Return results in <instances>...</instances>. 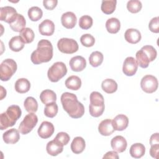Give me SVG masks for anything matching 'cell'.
<instances>
[{"label":"cell","mask_w":159,"mask_h":159,"mask_svg":"<svg viewBox=\"0 0 159 159\" xmlns=\"http://www.w3.org/2000/svg\"><path fill=\"white\" fill-rule=\"evenodd\" d=\"M61 102L63 109L73 119L81 117L84 114V107L78 101L75 94L65 92L61 96Z\"/></svg>","instance_id":"6da1fadb"},{"label":"cell","mask_w":159,"mask_h":159,"mask_svg":"<svg viewBox=\"0 0 159 159\" xmlns=\"http://www.w3.org/2000/svg\"><path fill=\"white\" fill-rule=\"evenodd\" d=\"M53 57V46L52 43L46 39L40 40L37 44V48L30 56L32 62L35 65L46 63Z\"/></svg>","instance_id":"7a4b0ae2"},{"label":"cell","mask_w":159,"mask_h":159,"mask_svg":"<svg viewBox=\"0 0 159 159\" xmlns=\"http://www.w3.org/2000/svg\"><path fill=\"white\" fill-rule=\"evenodd\" d=\"M22 111L19 106L12 105L8 107L7 110L0 116L1 130H3L13 126L20 117Z\"/></svg>","instance_id":"3957f363"},{"label":"cell","mask_w":159,"mask_h":159,"mask_svg":"<svg viewBox=\"0 0 159 159\" xmlns=\"http://www.w3.org/2000/svg\"><path fill=\"white\" fill-rule=\"evenodd\" d=\"M90 104L89 106V114L91 116L98 117L104 111V101L102 95L97 91H93L89 96Z\"/></svg>","instance_id":"277c9868"},{"label":"cell","mask_w":159,"mask_h":159,"mask_svg":"<svg viewBox=\"0 0 159 159\" xmlns=\"http://www.w3.org/2000/svg\"><path fill=\"white\" fill-rule=\"evenodd\" d=\"M67 73V68L66 65L61 61H57L54 63L50 66L47 71V76L48 79L52 82H57Z\"/></svg>","instance_id":"5b68a950"},{"label":"cell","mask_w":159,"mask_h":159,"mask_svg":"<svg viewBox=\"0 0 159 159\" xmlns=\"http://www.w3.org/2000/svg\"><path fill=\"white\" fill-rule=\"evenodd\" d=\"M17 68L16 62L11 58H7L2 61L0 67V78L2 81L10 80Z\"/></svg>","instance_id":"8992f818"},{"label":"cell","mask_w":159,"mask_h":159,"mask_svg":"<svg viewBox=\"0 0 159 159\" xmlns=\"http://www.w3.org/2000/svg\"><path fill=\"white\" fill-rule=\"evenodd\" d=\"M38 122L37 116L33 112L27 114L18 127V130L22 134L25 135L29 133L35 127Z\"/></svg>","instance_id":"52a82bcc"},{"label":"cell","mask_w":159,"mask_h":159,"mask_svg":"<svg viewBox=\"0 0 159 159\" xmlns=\"http://www.w3.org/2000/svg\"><path fill=\"white\" fill-rule=\"evenodd\" d=\"M57 47L58 50L66 54H72L75 53L78 50V44L77 42L69 38H61L57 42Z\"/></svg>","instance_id":"ba28073f"},{"label":"cell","mask_w":159,"mask_h":159,"mask_svg":"<svg viewBox=\"0 0 159 159\" xmlns=\"http://www.w3.org/2000/svg\"><path fill=\"white\" fill-rule=\"evenodd\" d=\"M158 80L154 76L147 75L144 76L140 81L142 89L147 93H152L158 88Z\"/></svg>","instance_id":"9c48e42d"},{"label":"cell","mask_w":159,"mask_h":159,"mask_svg":"<svg viewBox=\"0 0 159 159\" xmlns=\"http://www.w3.org/2000/svg\"><path fill=\"white\" fill-rule=\"evenodd\" d=\"M18 14L16 9L13 7L5 6L0 8V20L9 24L16 20Z\"/></svg>","instance_id":"30bf717a"},{"label":"cell","mask_w":159,"mask_h":159,"mask_svg":"<svg viewBox=\"0 0 159 159\" xmlns=\"http://www.w3.org/2000/svg\"><path fill=\"white\" fill-rule=\"evenodd\" d=\"M138 69V65L135 59L132 57H127L123 63L122 71L126 76L134 75Z\"/></svg>","instance_id":"8fae6325"},{"label":"cell","mask_w":159,"mask_h":159,"mask_svg":"<svg viewBox=\"0 0 159 159\" xmlns=\"http://www.w3.org/2000/svg\"><path fill=\"white\" fill-rule=\"evenodd\" d=\"M55 131L54 126L52 123L48 121H43L38 129L37 132L42 139H48L52 135Z\"/></svg>","instance_id":"7c38bea8"},{"label":"cell","mask_w":159,"mask_h":159,"mask_svg":"<svg viewBox=\"0 0 159 159\" xmlns=\"http://www.w3.org/2000/svg\"><path fill=\"white\" fill-rule=\"evenodd\" d=\"M69 65L72 71L79 72L83 71L86 68V61L82 56L78 55L71 58Z\"/></svg>","instance_id":"4fadbf2b"},{"label":"cell","mask_w":159,"mask_h":159,"mask_svg":"<svg viewBox=\"0 0 159 159\" xmlns=\"http://www.w3.org/2000/svg\"><path fill=\"white\" fill-rule=\"evenodd\" d=\"M111 145L112 148L114 151L118 153H122L125 150L127 143L124 137L121 135H117L112 139Z\"/></svg>","instance_id":"5bb4252c"},{"label":"cell","mask_w":159,"mask_h":159,"mask_svg":"<svg viewBox=\"0 0 159 159\" xmlns=\"http://www.w3.org/2000/svg\"><path fill=\"white\" fill-rule=\"evenodd\" d=\"M112 124L115 130L122 131L127 127L129 119L124 114H119L113 119Z\"/></svg>","instance_id":"9a60e30c"},{"label":"cell","mask_w":159,"mask_h":159,"mask_svg":"<svg viewBox=\"0 0 159 159\" xmlns=\"http://www.w3.org/2000/svg\"><path fill=\"white\" fill-rule=\"evenodd\" d=\"M61 22L63 27L66 29H73L76 24L77 18L76 15L72 12L63 13L61 17Z\"/></svg>","instance_id":"2e32d148"},{"label":"cell","mask_w":159,"mask_h":159,"mask_svg":"<svg viewBox=\"0 0 159 159\" xmlns=\"http://www.w3.org/2000/svg\"><path fill=\"white\" fill-rule=\"evenodd\" d=\"M39 30L40 34L42 35L50 36L54 33L55 24L52 20L45 19L39 24Z\"/></svg>","instance_id":"e0dca14e"},{"label":"cell","mask_w":159,"mask_h":159,"mask_svg":"<svg viewBox=\"0 0 159 159\" xmlns=\"http://www.w3.org/2000/svg\"><path fill=\"white\" fill-rule=\"evenodd\" d=\"M2 139L7 144H14L20 139L19 132L16 129H11L3 134Z\"/></svg>","instance_id":"ac0fdd59"},{"label":"cell","mask_w":159,"mask_h":159,"mask_svg":"<svg viewBox=\"0 0 159 159\" xmlns=\"http://www.w3.org/2000/svg\"><path fill=\"white\" fill-rule=\"evenodd\" d=\"M114 129L112 126V120L106 119L102 120L98 126V131L99 134L104 136L111 135L114 132Z\"/></svg>","instance_id":"d6986e66"},{"label":"cell","mask_w":159,"mask_h":159,"mask_svg":"<svg viewBox=\"0 0 159 159\" xmlns=\"http://www.w3.org/2000/svg\"><path fill=\"white\" fill-rule=\"evenodd\" d=\"M125 40L132 44H135L140 42L142 36L139 30L135 29H129L124 34Z\"/></svg>","instance_id":"ffe728a7"},{"label":"cell","mask_w":159,"mask_h":159,"mask_svg":"<svg viewBox=\"0 0 159 159\" xmlns=\"http://www.w3.org/2000/svg\"><path fill=\"white\" fill-rule=\"evenodd\" d=\"M46 150L50 155L57 156L63 152V145L53 139L47 143Z\"/></svg>","instance_id":"44dd1931"},{"label":"cell","mask_w":159,"mask_h":159,"mask_svg":"<svg viewBox=\"0 0 159 159\" xmlns=\"http://www.w3.org/2000/svg\"><path fill=\"white\" fill-rule=\"evenodd\" d=\"M86 147L85 141L81 137H76L71 143V149L75 154L82 153Z\"/></svg>","instance_id":"7402d4cb"},{"label":"cell","mask_w":159,"mask_h":159,"mask_svg":"<svg viewBox=\"0 0 159 159\" xmlns=\"http://www.w3.org/2000/svg\"><path fill=\"white\" fill-rule=\"evenodd\" d=\"M30 88V83L26 78H19L18 79L14 85L15 90L19 93H25L28 92Z\"/></svg>","instance_id":"603a6c76"},{"label":"cell","mask_w":159,"mask_h":159,"mask_svg":"<svg viewBox=\"0 0 159 159\" xmlns=\"http://www.w3.org/2000/svg\"><path fill=\"white\" fill-rule=\"evenodd\" d=\"M129 152L132 157L140 158L144 155L145 153V147L142 143H136L131 145Z\"/></svg>","instance_id":"cb8c5ba5"},{"label":"cell","mask_w":159,"mask_h":159,"mask_svg":"<svg viewBox=\"0 0 159 159\" xmlns=\"http://www.w3.org/2000/svg\"><path fill=\"white\" fill-rule=\"evenodd\" d=\"M40 99L44 104L55 102L57 100V95L55 93L50 89H45L42 91L40 94Z\"/></svg>","instance_id":"d4e9b609"},{"label":"cell","mask_w":159,"mask_h":159,"mask_svg":"<svg viewBox=\"0 0 159 159\" xmlns=\"http://www.w3.org/2000/svg\"><path fill=\"white\" fill-rule=\"evenodd\" d=\"M106 28L109 33L116 34L120 30V22L117 18H110L107 19L106 22Z\"/></svg>","instance_id":"484cf974"},{"label":"cell","mask_w":159,"mask_h":159,"mask_svg":"<svg viewBox=\"0 0 159 159\" xmlns=\"http://www.w3.org/2000/svg\"><path fill=\"white\" fill-rule=\"evenodd\" d=\"M65 84L67 88L76 91L81 88V80L78 76L72 75L66 80Z\"/></svg>","instance_id":"4316f807"},{"label":"cell","mask_w":159,"mask_h":159,"mask_svg":"<svg viewBox=\"0 0 159 159\" xmlns=\"http://www.w3.org/2000/svg\"><path fill=\"white\" fill-rule=\"evenodd\" d=\"M24 45L25 43L19 35L12 37L9 42V47L13 52H17L20 51L24 47Z\"/></svg>","instance_id":"83f0119b"},{"label":"cell","mask_w":159,"mask_h":159,"mask_svg":"<svg viewBox=\"0 0 159 159\" xmlns=\"http://www.w3.org/2000/svg\"><path fill=\"white\" fill-rule=\"evenodd\" d=\"M26 21L24 17L22 14H18L16 20L9 24L11 29L17 32H20L22 29L25 28Z\"/></svg>","instance_id":"f1b7e54d"},{"label":"cell","mask_w":159,"mask_h":159,"mask_svg":"<svg viewBox=\"0 0 159 159\" xmlns=\"http://www.w3.org/2000/svg\"><path fill=\"white\" fill-rule=\"evenodd\" d=\"M102 90L108 94H112L116 92L117 89V84L112 79H106L101 84Z\"/></svg>","instance_id":"f546056e"},{"label":"cell","mask_w":159,"mask_h":159,"mask_svg":"<svg viewBox=\"0 0 159 159\" xmlns=\"http://www.w3.org/2000/svg\"><path fill=\"white\" fill-rule=\"evenodd\" d=\"M135 57L137 65H139L141 68H146L148 66L149 63L150 62L148 57L142 49L137 52Z\"/></svg>","instance_id":"4dcf8cb0"},{"label":"cell","mask_w":159,"mask_h":159,"mask_svg":"<svg viewBox=\"0 0 159 159\" xmlns=\"http://www.w3.org/2000/svg\"><path fill=\"white\" fill-rule=\"evenodd\" d=\"M104 57L101 52L95 51L91 53L89 57V64L93 67H98L101 65L103 61Z\"/></svg>","instance_id":"1f68e13d"},{"label":"cell","mask_w":159,"mask_h":159,"mask_svg":"<svg viewBox=\"0 0 159 159\" xmlns=\"http://www.w3.org/2000/svg\"><path fill=\"white\" fill-rule=\"evenodd\" d=\"M117 1L110 0V1H102L101 9L102 12L106 14H111L113 13L116 7Z\"/></svg>","instance_id":"d6a6232c"},{"label":"cell","mask_w":159,"mask_h":159,"mask_svg":"<svg viewBox=\"0 0 159 159\" xmlns=\"http://www.w3.org/2000/svg\"><path fill=\"white\" fill-rule=\"evenodd\" d=\"M19 36L25 43H30L33 42L35 34L30 28L25 27L20 32Z\"/></svg>","instance_id":"836d02e7"},{"label":"cell","mask_w":159,"mask_h":159,"mask_svg":"<svg viewBox=\"0 0 159 159\" xmlns=\"http://www.w3.org/2000/svg\"><path fill=\"white\" fill-rule=\"evenodd\" d=\"M24 106L25 110L29 112H35L38 109V103L33 97H27L24 102Z\"/></svg>","instance_id":"e575fe53"},{"label":"cell","mask_w":159,"mask_h":159,"mask_svg":"<svg viewBox=\"0 0 159 159\" xmlns=\"http://www.w3.org/2000/svg\"><path fill=\"white\" fill-rule=\"evenodd\" d=\"M27 14L29 18L32 21H38L43 16L42 10L37 6H33L30 7L28 11Z\"/></svg>","instance_id":"d590c367"},{"label":"cell","mask_w":159,"mask_h":159,"mask_svg":"<svg viewBox=\"0 0 159 159\" xmlns=\"http://www.w3.org/2000/svg\"><path fill=\"white\" fill-rule=\"evenodd\" d=\"M58 107L55 102L46 104L44 109V114L50 118L54 117L58 113Z\"/></svg>","instance_id":"8d00e7d4"},{"label":"cell","mask_w":159,"mask_h":159,"mask_svg":"<svg viewBox=\"0 0 159 159\" xmlns=\"http://www.w3.org/2000/svg\"><path fill=\"white\" fill-rule=\"evenodd\" d=\"M93 19L91 16L84 15L81 16L79 20V26L81 29L87 30L93 25Z\"/></svg>","instance_id":"74e56055"},{"label":"cell","mask_w":159,"mask_h":159,"mask_svg":"<svg viewBox=\"0 0 159 159\" xmlns=\"http://www.w3.org/2000/svg\"><path fill=\"white\" fill-rule=\"evenodd\" d=\"M142 7V4L140 1L130 0L127 2V8L128 11L132 13L139 12Z\"/></svg>","instance_id":"f35d334b"},{"label":"cell","mask_w":159,"mask_h":159,"mask_svg":"<svg viewBox=\"0 0 159 159\" xmlns=\"http://www.w3.org/2000/svg\"><path fill=\"white\" fill-rule=\"evenodd\" d=\"M80 42L83 46L86 47H90L94 45L95 39L92 35L89 34H86L83 35L80 37Z\"/></svg>","instance_id":"ab89813d"},{"label":"cell","mask_w":159,"mask_h":159,"mask_svg":"<svg viewBox=\"0 0 159 159\" xmlns=\"http://www.w3.org/2000/svg\"><path fill=\"white\" fill-rule=\"evenodd\" d=\"M148 57L150 61H153L157 57V52L155 48L152 45H145L141 48Z\"/></svg>","instance_id":"60d3db41"},{"label":"cell","mask_w":159,"mask_h":159,"mask_svg":"<svg viewBox=\"0 0 159 159\" xmlns=\"http://www.w3.org/2000/svg\"><path fill=\"white\" fill-rule=\"evenodd\" d=\"M70 139V137L69 136V135L64 132H58L55 138L54 139L55 140H56L57 142H58V143H61L63 145H66L68 144V143L69 142Z\"/></svg>","instance_id":"b9f144b4"},{"label":"cell","mask_w":159,"mask_h":159,"mask_svg":"<svg viewBox=\"0 0 159 159\" xmlns=\"http://www.w3.org/2000/svg\"><path fill=\"white\" fill-rule=\"evenodd\" d=\"M149 30L154 33L159 32V17H155L152 18L148 24Z\"/></svg>","instance_id":"7bdbcfd3"},{"label":"cell","mask_w":159,"mask_h":159,"mask_svg":"<svg viewBox=\"0 0 159 159\" xmlns=\"http://www.w3.org/2000/svg\"><path fill=\"white\" fill-rule=\"evenodd\" d=\"M57 0H44L43 1V6L48 10H53L57 5Z\"/></svg>","instance_id":"ee69618b"},{"label":"cell","mask_w":159,"mask_h":159,"mask_svg":"<svg viewBox=\"0 0 159 159\" xmlns=\"http://www.w3.org/2000/svg\"><path fill=\"white\" fill-rule=\"evenodd\" d=\"M158 152H159V143H156L151 145V148L150 149V154L151 157L155 158H158Z\"/></svg>","instance_id":"f6af8a7d"},{"label":"cell","mask_w":159,"mask_h":159,"mask_svg":"<svg viewBox=\"0 0 159 159\" xmlns=\"http://www.w3.org/2000/svg\"><path fill=\"white\" fill-rule=\"evenodd\" d=\"M103 158H119L118 154L116 151H109L107 152L104 156Z\"/></svg>","instance_id":"bcb514c9"},{"label":"cell","mask_w":159,"mask_h":159,"mask_svg":"<svg viewBox=\"0 0 159 159\" xmlns=\"http://www.w3.org/2000/svg\"><path fill=\"white\" fill-rule=\"evenodd\" d=\"M159 143V137H158V133H155L152 135L150 139V144L151 145Z\"/></svg>","instance_id":"7dc6e473"}]
</instances>
